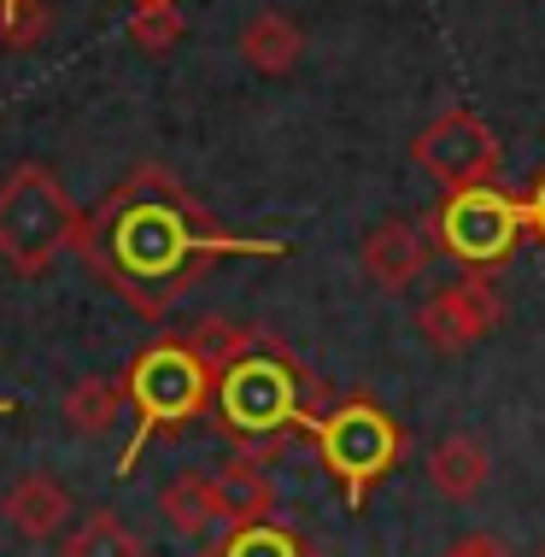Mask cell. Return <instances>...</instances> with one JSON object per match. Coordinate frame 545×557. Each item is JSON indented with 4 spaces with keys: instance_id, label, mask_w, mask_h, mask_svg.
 <instances>
[{
    "instance_id": "44dd1931",
    "label": "cell",
    "mask_w": 545,
    "mask_h": 557,
    "mask_svg": "<svg viewBox=\"0 0 545 557\" xmlns=\"http://www.w3.org/2000/svg\"><path fill=\"white\" fill-rule=\"evenodd\" d=\"M441 557H522L517 546H510V540H498V534H463V540H451V546L441 552Z\"/></svg>"
},
{
    "instance_id": "ac0fdd59",
    "label": "cell",
    "mask_w": 545,
    "mask_h": 557,
    "mask_svg": "<svg viewBox=\"0 0 545 557\" xmlns=\"http://www.w3.org/2000/svg\"><path fill=\"white\" fill-rule=\"evenodd\" d=\"M206 557H311L306 534L282 529V522H247V529H230L223 546H211Z\"/></svg>"
},
{
    "instance_id": "5bb4252c",
    "label": "cell",
    "mask_w": 545,
    "mask_h": 557,
    "mask_svg": "<svg viewBox=\"0 0 545 557\" xmlns=\"http://www.w3.org/2000/svg\"><path fill=\"white\" fill-rule=\"evenodd\" d=\"M159 510H164V522H171L176 534H188V540H211L218 529H230V522H223L218 481H211V475H200V470L176 475L171 487L159 493Z\"/></svg>"
},
{
    "instance_id": "7402d4cb",
    "label": "cell",
    "mask_w": 545,
    "mask_h": 557,
    "mask_svg": "<svg viewBox=\"0 0 545 557\" xmlns=\"http://www.w3.org/2000/svg\"><path fill=\"white\" fill-rule=\"evenodd\" d=\"M522 212H528V230H534V240H545V171L534 176V188L522 194Z\"/></svg>"
},
{
    "instance_id": "3957f363",
    "label": "cell",
    "mask_w": 545,
    "mask_h": 557,
    "mask_svg": "<svg viewBox=\"0 0 545 557\" xmlns=\"http://www.w3.org/2000/svg\"><path fill=\"white\" fill-rule=\"evenodd\" d=\"M306 370L287 364L276 346H259L240 364H230L218 375V394H211V411L218 423L235 434V441L259 446V441H282L287 429H311L317 411L306 399Z\"/></svg>"
},
{
    "instance_id": "5b68a950",
    "label": "cell",
    "mask_w": 545,
    "mask_h": 557,
    "mask_svg": "<svg viewBox=\"0 0 545 557\" xmlns=\"http://www.w3.org/2000/svg\"><path fill=\"white\" fill-rule=\"evenodd\" d=\"M311 441H317V451H323V470L335 475V487L346 493V505H352V510H363L370 487L405 458V429H399V417L382 411V405L363 399V394L340 399L335 411L317 417V423H311Z\"/></svg>"
},
{
    "instance_id": "ba28073f",
    "label": "cell",
    "mask_w": 545,
    "mask_h": 557,
    "mask_svg": "<svg viewBox=\"0 0 545 557\" xmlns=\"http://www.w3.org/2000/svg\"><path fill=\"white\" fill-rule=\"evenodd\" d=\"M498 323H505V299H498V288L481 270L417 306V329L434 352H469V346L487 341Z\"/></svg>"
},
{
    "instance_id": "9c48e42d",
    "label": "cell",
    "mask_w": 545,
    "mask_h": 557,
    "mask_svg": "<svg viewBox=\"0 0 545 557\" xmlns=\"http://www.w3.org/2000/svg\"><path fill=\"white\" fill-rule=\"evenodd\" d=\"M358 264H363V276H370L375 288L405 294L422 276V264H429V235H422L411 218H382V223H370V235H363Z\"/></svg>"
},
{
    "instance_id": "603a6c76",
    "label": "cell",
    "mask_w": 545,
    "mask_h": 557,
    "mask_svg": "<svg viewBox=\"0 0 545 557\" xmlns=\"http://www.w3.org/2000/svg\"><path fill=\"white\" fill-rule=\"evenodd\" d=\"M534 557H545V540H540V546H534Z\"/></svg>"
},
{
    "instance_id": "d6986e66",
    "label": "cell",
    "mask_w": 545,
    "mask_h": 557,
    "mask_svg": "<svg viewBox=\"0 0 545 557\" xmlns=\"http://www.w3.org/2000/svg\"><path fill=\"white\" fill-rule=\"evenodd\" d=\"M182 36H188V18H182L176 0H135V12H129V41H135L141 53H171Z\"/></svg>"
},
{
    "instance_id": "7a4b0ae2",
    "label": "cell",
    "mask_w": 545,
    "mask_h": 557,
    "mask_svg": "<svg viewBox=\"0 0 545 557\" xmlns=\"http://www.w3.org/2000/svg\"><path fill=\"white\" fill-rule=\"evenodd\" d=\"M124 387H129V411H135V441L124 446V458H117V475H129V463L147 451L153 434H176L182 423H194L200 411H211L218 370L194 352L188 335H164L129 364Z\"/></svg>"
},
{
    "instance_id": "7c38bea8",
    "label": "cell",
    "mask_w": 545,
    "mask_h": 557,
    "mask_svg": "<svg viewBox=\"0 0 545 557\" xmlns=\"http://www.w3.org/2000/svg\"><path fill=\"white\" fill-rule=\"evenodd\" d=\"M240 59H247V71H259V77H287V71L299 65V53H306V29H299L287 12H259V18L240 24Z\"/></svg>"
},
{
    "instance_id": "6da1fadb",
    "label": "cell",
    "mask_w": 545,
    "mask_h": 557,
    "mask_svg": "<svg viewBox=\"0 0 545 557\" xmlns=\"http://www.w3.org/2000/svg\"><path fill=\"white\" fill-rule=\"evenodd\" d=\"M71 252L117 299H129L141 318H164L200 282V270L211 259H230V252L276 259L282 240H252V235L218 230L171 171L141 164V171H129L124 183L106 194L95 218H83Z\"/></svg>"
},
{
    "instance_id": "ffe728a7",
    "label": "cell",
    "mask_w": 545,
    "mask_h": 557,
    "mask_svg": "<svg viewBox=\"0 0 545 557\" xmlns=\"http://www.w3.org/2000/svg\"><path fill=\"white\" fill-rule=\"evenodd\" d=\"M53 29V7L48 0H0V48L12 53H29L41 48Z\"/></svg>"
},
{
    "instance_id": "30bf717a",
    "label": "cell",
    "mask_w": 545,
    "mask_h": 557,
    "mask_svg": "<svg viewBox=\"0 0 545 557\" xmlns=\"http://www.w3.org/2000/svg\"><path fill=\"white\" fill-rule=\"evenodd\" d=\"M0 517H7V529L24 534V540H53L71 522V493H65L59 475L29 470L0 493Z\"/></svg>"
},
{
    "instance_id": "4fadbf2b",
    "label": "cell",
    "mask_w": 545,
    "mask_h": 557,
    "mask_svg": "<svg viewBox=\"0 0 545 557\" xmlns=\"http://www.w3.org/2000/svg\"><path fill=\"white\" fill-rule=\"evenodd\" d=\"M211 481H218L223 522H230V529L270 522V510H276V487H270V475L259 470V458H252V451H240V458L223 463V470H211Z\"/></svg>"
},
{
    "instance_id": "e0dca14e",
    "label": "cell",
    "mask_w": 545,
    "mask_h": 557,
    "mask_svg": "<svg viewBox=\"0 0 545 557\" xmlns=\"http://www.w3.org/2000/svg\"><path fill=\"white\" fill-rule=\"evenodd\" d=\"M188 346L223 375L230 364H240L247 352H259V335H252L247 323H235V318H200V323L188 329Z\"/></svg>"
},
{
    "instance_id": "277c9868",
    "label": "cell",
    "mask_w": 545,
    "mask_h": 557,
    "mask_svg": "<svg viewBox=\"0 0 545 557\" xmlns=\"http://www.w3.org/2000/svg\"><path fill=\"white\" fill-rule=\"evenodd\" d=\"M83 212L48 164H18L0 183V259L18 276H41L59 252L77 247Z\"/></svg>"
},
{
    "instance_id": "8992f818",
    "label": "cell",
    "mask_w": 545,
    "mask_h": 557,
    "mask_svg": "<svg viewBox=\"0 0 545 557\" xmlns=\"http://www.w3.org/2000/svg\"><path fill=\"white\" fill-rule=\"evenodd\" d=\"M429 230L441 235V247L451 259H463L469 270H493L517 252V240L528 230V212L517 194H505L498 183L481 188H458L441 200V212L429 218Z\"/></svg>"
},
{
    "instance_id": "9a60e30c",
    "label": "cell",
    "mask_w": 545,
    "mask_h": 557,
    "mask_svg": "<svg viewBox=\"0 0 545 557\" xmlns=\"http://www.w3.org/2000/svg\"><path fill=\"white\" fill-rule=\"evenodd\" d=\"M129 411V387L124 375H83L65 394V423L77 434H112Z\"/></svg>"
},
{
    "instance_id": "2e32d148",
    "label": "cell",
    "mask_w": 545,
    "mask_h": 557,
    "mask_svg": "<svg viewBox=\"0 0 545 557\" xmlns=\"http://www.w3.org/2000/svg\"><path fill=\"white\" fill-rule=\"evenodd\" d=\"M59 557H147V546L117 510H88L77 529L65 534Z\"/></svg>"
},
{
    "instance_id": "8fae6325",
    "label": "cell",
    "mask_w": 545,
    "mask_h": 557,
    "mask_svg": "<svg viewBox=\"0 0 545 557\" xmlns=\"http://www.w3.org/2000/svg\"><path fill=\"white\" fill-rule=\"evenodd\" d=\"M493 481V451L475 441V434H446L441 446L429 451V487L441 499H475L481 487Z\"/></svg>"
},
{
    "instance_id": "52a82bcc",
    "label": "cell",
    "mask_w": 545,
    "mask_h": 557,
    "mask_svg": "<svg viewBox=\"0 0 545 557\" xmlns=\"http://www.w3.org/2000/svg\"><path fill=\"white\" fill-rule=\"evenodd\" d=\"M411 153H417V164H422V171H429L446 194L498 183V171H505V147H498L493 124H487L481 112H469V107L441 112V117H434V124L411 141Z\"/></svg>"
}]
</instances>
